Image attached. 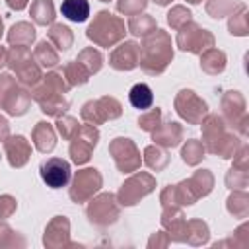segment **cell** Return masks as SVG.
<instances>
[{
  "label": "cell",
  "mask_w": 249,
  "mask_h": 249,
  "mask_svg": "<svg viewBox=\"0 0 249 249\" xmlns=\"http://www.w3.org/2000/svg\"><path fill=\"white\" fill-rule=\"evenodd\" d=\"M173 58V47H171V37L163 29H154L148 33L140 45V54H138V64L140 68L150 74V76H160L165 72L167 64Z\"/></svg>",
  "instance_id": "1"
},
{
  "label": "cell",
  "mask_w": 249,
  "mask_h": 249,
  "mask_svg": "<svg viewBox=\"0 0 249 249\" xmlns=\"http://www.w3.org/2000/svg\"><path fill=\"white\" fill-rule=\"evenodd\" d=\"M70 89L68 82L64 80L62 72H49L47 76H43V82L35 86V89L31 91V97L39 103L41 111L49 117H60L66 113L68 109V99L64 97V93Z\"/></svg>",
  "instance_id": "2"
},
{
  "label": "cell",
  "mask_w": 249,
  "mask_h": 249,
  "mask_svg": "<svg viewBox=\"0 0 249 249\" xmlns=\"http://www.w3.org/2000/svg\"><path fill=\"white\" fill-rule=\"evenodd\" d=\"M202 146L210 154H218L220 158H233L239 148V140L235 134L228 132L226 121L218 115H206L202 121Z\"/></svg>",
  "instance_id": "3"
},
{
  "label": "cell",
  "mask_w": 249,
  "mask_h": 249,
  "mask_svg": "<svg viewBox=\"0 0 249 249\" xmlns=\"http://www.w3.org/2000/svg\"><path fill=\"white\" fill-rule=\"evenodd\" d=\"M124 33H126L124 21L119 16H115V14L107 12V10L97 12L93 21L86 29L88 39L93 41L99 47H113L115 43L124 39Z\"/></svg>",
  "instance_id": "4"
},
{
  "label": "cell",
  "mask_w": 249,
  "mask_h": 249,
  "mask_svg": "<svg viewBox=\"0 0 249 249\" xmlns=\"http://www.w3.org/2000/svg\"><path fill=\"white\" fill-rule=\"evenodd\" d=\"M31 103V93L23 89L12 74H0V109L8 115L19 117L27 111Z\"/></svg>",
  "instance_id": "5"
},
{
  "label": "cell",
  "mask_w": 249,
  "mask_h": 249,
  "mask_svg": "<svg viewBox=\"0 0 249 249\" xmlns=\"http://www.w3.org/2000/svg\"><path fill=\"white\" fill-rule=\"evenodd\" d=\"M8 66L16 72L19 84H23V86L35 88L43 80L41 66L35 62V58L31 56V51L27 47H12L8 51Z\"/></svg>",
  "instance_id": "6"
},
{
  "label": "cell",
  "mask_w": 249,
  "mask_h": 249,
  "mask_svg": "<svg viewBox=\"0 0 249 249\" xmlns=\"http://www.w3.org/2000/svg\"><path fill=\"white\" fill-rule=\"evenodd\" d=\"M175 41L181 51H189L195 54H202L204 51L214 47V35L195 21H187L183 27H179Z\"/></svg>",
  "instance_id": "7"
},
{
  "label": "cell",
  "mask_w": 249,
  "mask_h": 249,
  "mask_svg": "<svg viewBox=\"0 0 249 249\" xmlns=\"http://www.w3.org/2000/svg\"><path fill=\"white\" fill-rule=\"evenodd\" d=\"M123 113V107L121 103L115 99V97H109V95H103L99 99H91V101H86L82 105V119L88 123V124H101L103 121H111V119H117L121 117Z\"/></svg>",
  "instance_id": "8"
},
{
  "label": "cell",
  "mask_w": 249,
  "mask_h": 249,
  "mask_svg": "<svg viewBox=\"0 0 249 249\" xmlns=\"http://www.w3.org/2000/svg\"><path fill=\"white\" fill-rule=\"evenodd\" d=\"M156 189V179L150 173H134L132 177H128L123 187L117 193V202L123 206H132L136 204L140 198H144L146 195H150Z\"/></svg>",
  "instance_id": "9"
},
{
  "label": "cell",
  "mask_w": 249,
  "mask_h": 249,
  "mask_svg": "<svg viewBox=\"0 0 249 249\" xmlns=\"http://www.w3.org/2000/svg\"><path fill=\"white\" fill-rule=\"evenodd\" d=\"M175 111L179 117H183L191 124H200V121L208 115V105L204 99H200L193 89H181L175 95Z\"/></svg>",
  "instance_id": "10"
},
{
  "label": "cell",
  "mask_w": 249,
  "mask_h": 249,
  "mask_svg": "<svg viewBox=\"0 0 249 249\" xmlns=\"http://www.w3.org/2000/svg\"><path fill=\"white\" fill-rule=\"evenodd\" d=\"M70 158L74 163H86L91 158V152L99 140V132L93 124H80L78 132L70 138Z\"/></svg>",
  "instance_id": "11"
},
{
  "label": "cell",
  "mask_w": 249,
  "mask_h": 249,
  "mask_svg": "<svg viewBox=\"0 0 249 249\" xmlns=\"http://www.w3.org/2000/svg\"><path fill=\"white\" fill-rule=\"evenodd\" d=\"M119 212L121 210H119L117 198L111 193H103V195L91 198L88 208H86V214H88L89 222L95 224V226H109V224H113L119 218Z\"/></svg>",
  "instance_id": "12"
},
{
  "label": "cell",
  "mask_w": 249,
  "mask_h": 249,
  "mask_svg": "<svg viewBox=\"0 0 249 249\" xmlns=\"http://www.w3.org/2000/svg\"><path fill=\"white\" fill-rule=\"evenodd\" d=\"M109 152H111V156L115 160V165L123 173L136 171L140 167V163H142L140 152H138L136 144L130 138H115L109 144Z\"/></svg>",
  "instance_id": "13"
},
{
  "label": "cell",
  "mask_w": 249,
  "mask_h": 249,
  "mask_svg": "<svg viewBox=\"0 0 249 249\" xmlns=\"http://www.w3.org/2000/svg\"><path fill=\"white\" fill-rule=\"evenodd\" d=\"M101 173L95 167H88V169H80L74 179H72V187H70V198L74 202H86L89 200L101 187Z\"/></svg>",
  "instance_id": "14"
},
{
  "label": "cell",
  "mask_w": 249,
  "mask_h": 249,
  "mask_svg": "<svg viewBox=\"0 0 249 249\" xmlns=\"http://www.w3.org/2000/svg\"><path fill=\"white\" fill-rule=\"evenodd\" d=\"M222 109L228 124L235 126L241 134H247V113H245V99L241 97V93L228 91L222 97Z\"/></svg>",
  "instance_id": "15"
},
{
  "label": "cell",
  "mask_w": 249,
  "mask_h": 249,
  "mask_svg": "<svg viewBox=\"0 0 249 249\" xmlns=\"http://www.w3.org/2000/svg\"><path fill=\"white\" fill-rule=\"evenodd\" d=\"M39 171H41V179L51 189L66 187V183L70 181V163L62 158H49L47 161L41 163Z\"/></svg>",
  "instance_id": "16"
},
{
  "label": "cell",
  "mask_w": 249,
  "mask_h": 249,
  "mask_svg": "<svg viewBox=\"0 0 249 249\" xmlns=\"http://www.w3.org/2000/svg\"><path fill=\"white\" fill-rule=\"evenodd\" d=\"M138 54H140V45L134 41H124L111 51L109 64L115 70H132L138 66Z\"/></svg>",
  "instance_id": "17"
},
{
  "label": "cell",
  "mask_w": 249,
  "mask_h": 249,
  "mask_svg": "<svg viewBox=\"0 0 249 249\" xmlns=\"http://www.w3.org/2000/svg\"><path fill=\"white\" fill-rule=\"evenodd\" d=\"M4 152L12 167H23L31 156V144L25 140V136H8L4 140Z\"/></svg>",
  "instance_id": "18"
},
{
  "label": "cell",
  "mask_w": 249,
  "mask_h": 249,
  "mask_svg": "<svg viewBox=\"0 0 249 249\" xmlns=\"http://www.w3.org/2000/svg\"><path fill=\"white\" fill-rule=\"evenodd\" d=\"M152 140L156 142V146H163V148H175L179 146V142L183 140V126L179 123H160L154 130H152Z\"/></svg>",
  "instance_id": "19"
},
{
  "label": "cell",
  "mask_w": 249,
  "mask_h": 249,
  "mask_svg": "<svg viewBox=\"0 0 249 249\" xmlns=\"http://www.w3.org/2000/svg\"><path fill=\"white\" fill-rule=\"evenodd\" d=\"M31 140H33V146H35L39 152L49 154V152H53V148L56 146V134H54V128H53L49 123L39 121V123L33 126Z\"/></svg>",
  "instance_id": "20"
},
{
  "label": "cell",
  "mask_w": 249,
  "mask_h": 249,
  "mask_svg": "<svg viewBox=\"0 0 249 249\" xmlns=\"http://www.w3.org/2000/svg\"><path fill=\"white\" fill-rule=\"evenodd\" d=\"M68 231H70V224L64 216H56L49 222L47 230H45V245L51 247H58V245H66L68 239Z\"/></svg>",
  "instance_id": "21"
},
{
  "label": "cell",
  "mask_w": 249,
  "mask_h": 249,
  "mask_svg": "<svg viewBox=\"0 0 249 249\" xmlns=\"http://www.w3.org/2000/svg\"><path fill=\"white\" fill-rule=\"evenodd\" d=\"M35 39V27L27 21H19L10 27L8 31V43L12 47H29Z\"/></svg>",
  "instance_id": "22"
},
{
  "label": "cell",
  "mask_w": 249,
  "mask_h": 249,
  "mask_svg": "<svg viewBox=\"0 0 249 249\" xmlns=\"http://www.w3.org/2000/svg\"><path fill=\"white\" fill-rule=\"evenodd\" d=\"M187 185H189V189L193 191V195H195L196 198H200V196H206V195L212 191L214 177H212V173H210L208 169H198V171H195V173L187 179Z\"/></svg>",
  "instance_id": "23"
},
{
  "label": "cell",
  "mask_w": 249,
  "mask_h": 249,
  "mask_svg": "<svg viewBox=\"0 0 249 249\" xmlns=\"http://www.w3.org/2000/svg\"><path fill=\"white\" fill-rule=\"evenodd\" d=\"M200 68L206 74H210V76H216V74L224 72V68H226V54L222 51L214 49V47L204 51L200 54Z\"/></svg>",
  "instance_id": "24"
},
{
  "label": "cell",
  "mask_w": 249,
  "mask_h": 249,
  "mask_svg": "<svg viewBox=\"0 0 249 249\" xmlns=\"http://www.w3.org/2000/svg\"><path fill=\"white\" fill-rule=\"evenodd\" d=\"M60 12L66 19L82 23L89 16V4H88V0H64L60 6Z\"/></svg>",
  "instance_id": "25"
},
{
  "label": "cell",
  "mask_w": 249,
  "mask_h": 249,
  "mask_svg": "<svg viewBox=\"0 0 249 249\" xmlns=\"http://www.w3.org/2000/svg\"><path fill=\"white\" fill-rule=\"evenodd\" d=\"M128 99H130V105L136 107V109H140V111L150 109L152 103H154L152 89H150V86L144 84V82H138V84H134V86L130 88V91H128Z\"/></svg>",
  "instance_id": "26"
},
{
  "label": "cell",
  "mask_w": 249,
  "mask_h": 249,
  "mask_svg": "<svg viewBox=\"0 0 249 249\" xmlns=\"http://www.w3.org/2000/svg\"><path fill=\"white\" fill-rule=\"evenodd\" d=\"M29 14H31L33 21L39 23V25L53 23V19H54L53 0H33L31 2V8H29Z\"/></svg>",
  "instance_id": "27"
},
{
  "label": "cell",
  "mask_w": 249,
  "mask_h": 249,
  "mask_svg": "<svg viewBox=\"0 0 249 249\" xmlns=\"http://www.w3.org/2000/svg\"><path fill=\"white\" fill-rule=\"evenodd\" d=\"M62 76H64V80L68 82V86L70 88H74V86H82V84H86L88 80H89V72L78 62V60H72V62H66L64 66H62Z\"/></svg>",
  "instance_id": "28"
},
{
  "label": "cell",
  "mask_w": 249,
  "mask_h": 249,
  "mask_svg": "<svg viewBox=\"0 0 249 249\" xmlns=\"http://www.w3.org/2000/svg\"><path fill=\"white\" fill-rule=\"evenodd\" d=\"M49 41L58 49V51H68L72 47V41H74V35L72 31L62 25V23H53L51 29H49Z\"/></svg>",
  "instance_id": "29"
},
{
  "label": "cell",
  "mask_w": 249,
  "mask_h": 249,
  "mask_svg": "<svg viewBox=\"0 0 249 249\" xmlns=\"http://www.w3.org/2000/svg\"><path fill=\"white\" fill-rule=\"evenodd\" d=\"M156 29V19L150 14H136L128 19V31L136 37H146Z\"/></svg>",
  "instance_id": "30"
},
{
  "label": "cell",
  "mask_w": 249,
  "mask_h": 249,
  "mask_svg": "<svg viewBox=\"0 0 249 249\" xmlns=\"http://www.w3.org/2000/svg\"><path fill=\"white\" fill-rule=\"evenodd\" d=\"M33 58H35V62H37L39 66H45V68H53V66L58 64V53H56V51L51 47V43H47V41H41V43L35 47Z\"/></svg>",
  "instance_id": "31"
},
{
  "label": "cell",
  "mask_w": 249,
  "mask_h": 249,
  "mask_svg": "<svg viewBox=\"0 0 249 249\" xmlns=\"http://www.w3.org/2000/svg\"><path fill=\"white\" fill-rule=\"evenodd\" d=\"M76 60H78L89 74L99 72V68H101V64H103V56H101V53L95 51L93 47H88V49L80 51V54H78Z\"/></svg>",
  "instance_id": "32"
},
{
  "label": "cell",
  "mask_w": 249,
  "mask_h": 249,
  "mask_svg": "<svg viewBox=\"0 0 249 249\" xmlns=\"http://www.w3.org/2000/svg\"><path fill=\"white\" fill-rule=\"evenodd\" d=\"M228 212L237 216V218H245L249 212V198L245 191H233L228 198Z\"/></svg>",
  "instance_id": "33"
},
{
  "label": "cell",
  "mask_w": 249,
  "mask_h": 249,
  "mask_svg": "<svg viewBox=\"0 0 249 249\" xmlns=\"http://www.w3.org/2000/svg\"><path fill=\"white\" fill-rule=\"evenodd\" d=\"M144 163H146L150 169L160 171V169H163V167L169 163V156H167L161 148H158V146H148V148L144 150Z\"/></svg>",
  "instance_id": "34"
},
{
  "label": "cell",
  "mask_w": 249,
  "mask_h": 249,
  "mask_svg": "<svg viewBox=\"0 0 249 249\" xmlns=\"http://www.w3.org/2000/svg\"><path fill=\"white\" fill-rule=\"evenodd\" d=\"M183 233H185L183 235V241H189V243H191L193 235H196L195 237V245L204 243L208 239V228H206V224L202 220H191V222H187Z\"/></svg>",
  "instance_id": "35"
},
{
  "label": "cell",
  "mask_w": 249,
  "mask_h": 249,
  "mask_svg": "<svg viewBox=\"0 0 249 249\" xmlns=\"http://www.w3.org/2000/svg\"><path fill=\"white\" fill-rule=\"evenodd\" d=\"M228 29H230L231 35H239V37L247 35V10H245L243 4L237 8V12H231L230 14Z\"/></svg>",
  "instance_id": "36"
},
{
  "label": "cell",
  "mask_w": 249,
  "mask_h": 249,
  "mask_svg": "<svg viewBox=\"0 0 249 249\" xmlns=\"http://www.w3.org/2000/svg\"><path fill=\"white\" fill-rule=\"evenodd\" d=\"M181 158L189 165H196L204 158V146L200 140H187V144L181 150Z\"/></svg>",
  "instance_id": "37"
},
{
  "label": "cell",
  "mask_w": 249,
  "mask_h": 249,
  "mask_svg": "<svg viewBox=\"0 0 249 249\" xmlns=\"http://www.w3.org/2000/svg\"><path fill=\"white\" fill-rule=\"evenodd\" d=\"M235 8H239L235 0H208L206 2V12L216 19L230 16L231 12H235Z\"/></svg>",
  "instance_id": "38"
},
{
  "label": "cell",
  "mask_w": 249,
  "mask_h": 249,
  "mask_svg": "<svg viewBox=\"0 0 249 249\" xmlns=\"http://www.w3.org/2000/svg\"><path fill=\"white\" fill-rule=\"evenodd\" d=\"M187 21H191V12L185 8V6H173L167 14V23L173 27V29H179L183 27Z\"/></svg>",
  "instance_id": "39"
},
{
  "label": "cell",
  "mask_w": 249,
  "mask_h": 249,
  "mask_svg": "<svg viewBox=\"0 0 249 249\" xmlns=\"http://www.w3.org/2000/svg\"><path fill=\"white\" fill-rule=\"evenodd\" d=\"M56 128H58V132L62 134V138L70 140V138H72V136L78 132L80 123H78V119H74V117L60 115V117H58V121H56Z\"/></svg>",
  "instance_id": "40"
},
{
  "label": "cell",
  "mask_w": 249,
  "mask_h": 249,
  "mask_svg": "<svg viewBox=\"0 0 249 249\" xmlns=\"http://www.w3.org/2000/svg\"><path fill=\"white\" fill-rule=\"evenodd\" d=\"M226 185L230 189H241V187H245L247 185V169H241V167L231 165V169L226 175Z\"/></svg>",
  "instance_id": "41"
},
{
  "label": "cell",
  "mask_w": 249,
  "mask_h": 249,
  "mask_svg": "<svg viewBox=\"0 0 249 249\" xmlns=\"http://www.w3.org/2000/svg\"><path fill=\"white\" fill-rule=\"evenodd\" d=\"M148 0H117V10L124 16H136L146 8Z\"/></svg>",
  "instance_id": "42"
},
{
  "label": "cell",
  "mask_w": 249,
  "mask_h": 249,
  "mask_svg": "<svg viewBox=\"0 0 249 249\" xmlns=\"http://www.w3.org/2000/svg\"><path fill=\"white\" fill-rule=\"evenodd\" d=\"M160 119H161V111L156 107V109H152V111L140 115V119H138V126H140L142 130H146V132H152V130L160 124Z\"/></svg>",
  "instance_id": "43"
},
{
  "label": "cell",
  "mask_w": 249,
  "mask_h": 249,
  "mask_svg": "<svg viewBox=\"0 0 249 249\" xmlns=\"http://www.w3.org/2000/svg\"><path fill=\"white\" fill-rule=\"evenodd\" d=\"M16 210V200L10 195H2L0 196V218H10Z\"/></svg>",
  "instance_id": "44"
},
{
  "label": "cell",
  "mask_w": 249,
  "mask_h": 249,
  "mask_svg": "<svg viewBox=\"0 0 249 249\" xmlns=\"http://www.w3.org/2000/svg\"><path fill=\"white\" fill-rule=\"evenodd\" d=\"M14 230L8 226V224H4V222H0V245H10L6 239L8 237H14Z\"/></svg>",
  "instance_id": "45"
},
{
  "label": "cell",
  "mask_w": 249,
  "mask_h": 249,
  "mask_svg": "<svg viewBox=\"0 0 249 249\" xmlns=\"http://www.w3.org/2000/svg\"><path fill=\"white\" fill-rule=\"evenodd\" d=\"M10 136V124L4 117H0V142H4Z\"/></svg>",
  "instance_id": "46"
},
{
  "label": "cell",
  "mask_w": 249,
  "mask_h": 249,
  "mask_svg": "<svg viewBox=\"0 0 249 249\" xmlns=\"http://www.w3.org/2000/svg\"><path fill=\"white\" fill-rule=\"evenodd\" d=\"M29 0H6V4L12 8V10H23L27 6Z\"/></svg>",
  "instance_id": "47"
},
{
  "label": "cell",
  "mask_w": 249,
  "mask_h": 249,
  "mask_svg": "<svg viewBox=\"0 0 249 249\" xmlns=\"http://www.w3.org/2000/svg\"><path fill=\"white\" fill-rule=\"evenodd\" d=\"M4 64H8V51L0 45V68H2Z\"/></svg>",
  "instance_id": "48"
},
{
  "label": "cell",
  "mask_w": 249,
  "mask_h": 249,
  "mask_svg": "<svg viewBox=\"0 0 249 249\" xmlns=\"http://www.w3.org/2000/svg\"><path fill=\"white\" fill-rule=\"evenodd\" d=\"M154 2H156V4H160V6H165V4H169L171 0H154Z\"/></svg>",
  "instance_id": "49"
},
{
  "label": "cell",
  "mask_w": 249,
  "mask_h": 249,
  "mask_svg": "<svg viewBox=\"0 0 249 249\" xmlns=\"http://www.w3.org/2000/svg\"><path fill=\"white\" fill-rule=\"evenodd\" d=\"M2 33H4V23H2V18H0V37H2Z\"/></svg>",
  "instance_id": "50"
},
{
  "label": "cell",
  "mask_w": 249,
  "mask_h": 249,
  "mask_svg": "<svg viewBox=\"0 0 249 249\" xmlns=\"http://www.w3.org/2000/svg\"><path fill=\"white\" fill-rule=\"evenodd\" d=\"M187 2H191V4H198V2H202V0H187Z\"/></svg>",
  "instance_id": "51"
},
{
  "label": "cell",
  "mask_w": 249,
  "mask_h": 249,
  "mask_svg": "<svg viewBox=\"0 0 249 249\" xmlns=\"http://www.w3.org/2000/svg\"><path fill=\"white\" fill-rule=\"evenodd\" d=\"M101 2H109V0H101Z\"/></svg>",
  "instance_id": "52"
}]
</instances>
